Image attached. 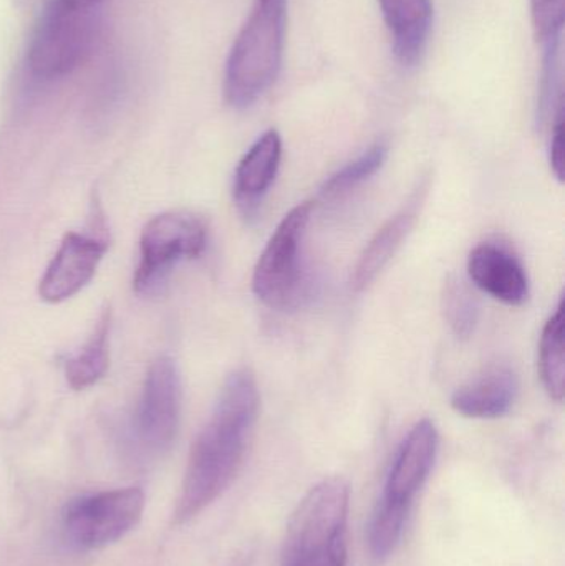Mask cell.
Listing matches in <instances>:
<instances>
[{
  "instance_id": "obj_1",
  "label": "cell",
  "mask_w": 565,
  "mask_h": 566,
  "mask_svg": "<svg viewBox=\"0 0 565 566\" xmlns=\"http://www.w3.org/2000/svg\"><path fill=\"white\" fill-rule=\"evenodd\" d=\"M258 381L249 369L229 375L205 428L189 452L176 524H186L215 504L234 482L258 422Z\"/></svg>"
},
{
  "instance_id": "obj_2",
  "label": "cell",
  "mask_w": 565,
  "mask_h": 566,
  "mask_svg": "<svg viewBox=\"0 0 565 566\" xmlns=\"http://www.w3.org/2000/svg\"><path fill=\"white\" fill-rule=\"evenodd\" d=\"M287 0H255L229 53L224 98L229 106L245 109L274 85L284 55Z\"/></svg>"
},
{
  "instance_id": "obj_3",
  "label": "cell",
  "mask_w": 565,
  "mask_h": 566,
  "mask_svg": "<svg viewBox=\"0 0 565 566\" xmlns=\"http://www.w3.org/2000/svg\"><path fill=\"white\" fill-rule=\"evenodd\" d=\"M103 9L43 0L27 46L25 65L39 82H53L79 69L95 50Z\"/></svg>"
},
{
  "instance_id": "obj_4",
  "label": "cell",
  "mask_w": 565,
  "mask_h": 566,
  "mask_svg": "<svg viewBox=\"0 0 565 566\" xmlns=\"http://www.w3.org/2000/svg\"><path fill=\"white\" fill-rule=\"evenodd\" d=\"M348 511L350 488L344 479L314 485L289 521L282 566H308L347 547Z\"/></svg>"
},
{
  "instance_id": "obj_5",
  "label": "cell",
  "mask_w": 565,
  "mask_h": 566,
  "mask_svg": "<svg viewBox=\"0 0 565 566\" xmlns=\"http://www.w3.org/2000/svg\"><path fill=\"white\" fill-rule=\"evenodd\" d=\"M312 205L302 202L279 222L252 274V292L265 306L279 312L294 310L307 298L304 239Z\"/></svg>"
},
{
  "instance_id": "obj_6",
  "label": "cell",
  "mask_w": 565,
  "mask_h": 566,
  "mask_svg": "<svg viewBox=\"0 0 565 566\" xmlns=\"http://www.w3.org/2000/svg\"><path fill=\"white\" fill-rule=\"evenodd\" d=\"M208 245V228L199 216L171 211L156 216L143 228L139 261L133 286L139 295L161 292L172 269L185 259H198Z\"/></svg>"
},
{
  "instance_id": "obj_7",
  "label": "cell",
  "mask_w": 565,
  "mask_h": 566,
  "mask_svg": "<svg viewBox=\"0 0 565 566\" xmlns=\"http://www.w3.org/2000/svg\"><path fill=\"white\" fill-rule=\"evenodd\" d=\"M145 494L139 489H116L82 495L66 504L63 532L75 547L100 551L122 541L139 524Z\"/></svg>"
},
{
  "instance_id": "obj_8",
  "label": "cell",
  "mask_w": 565,
  "mask_h": 566,
  "mask_svg": "<svg viewBox=\"0 0 565 566\" xmlns=\"http://www.w3.org/2000/svg\"><path fill=\"white\" fill-rule=\"evenodd\" d=\"M181 396L178 366L161 356L146 375L132 426L133 444L145 458H159L171 449L181 421Z\"/></svg>"
},
{
  "instance_id": "obj_9",
  "label": "cell",
  "mask_w": 565,
  "mask_h": 566,
  "mask_svg": "<svg viewBox=\"0 0 565 566\" xmlns=\"http://www.w3.org/2000/svg\"><path fill=\"white\" fill-rule=\"evenodd\" d=\"M92 222L93 231L90 234L69 232L63 238L39 283V295L43 302L60 303L72 298L96 274L109 248L105 219L98 206H95Z\"/></svg>"
},
{
  "instance_id": "obj_10",
  "label": "cell",
  "mask_w": 565,
  "mask_h": 566,
  "mask_svg": "<svg viewBox=\"0 0 565 566\" xmlns=\"http://www.w3.org/2000/svg\"><path fill=\"white\" fill-rule=\"evenodd\" d=\"M438 444L440 436L435 422L430 419L418 421L398 448L380 502L411 511L415 499L433 471Z\"/></svg>"
},
{
  "instance_id": "obj_11",
  "label": "cell",
  "mask_w": 565,
  "mask_h": 566,
  "mask_svg": "<svg viewBox=\"0 0 565 566\" xmlns=\"http://www.w3.org/2000/svg\"><path fill=\"white\" fill-rule=\"evenodd\" d=\"M468 275L478 289L504 305L521 306L530 298V277L523 262L496 242H483L471 251Z\"/></svg>"
},
{
  "instance_id": "obj_12",
  "label": "cell",
  "mask_w": 565,
  "mask_h": 566,
  "mask_svg": "<svg viewBox=\"0 0 565 566\" xmlns=\"http://www.w3.org/2000/svg\"><path fill=\"white\" fill-rule=\"evenodd\" d=\"M520 389V378L513 368L491 366L453 392L451 408L463 418H503L516 405Z\"/></svg>"
},
{
  "instance_id": "obj_13",
  "label": "cell",
  "mask_w": 565,
  "mask_h": 566,
  "mask_svg": "<svg viewBox=\"0 0 565 566\" xmlns=\"http://www.w3.org/2000/svg\"><path fill=\"white\" fill-rule=\"evenodd\" d=\"M282 161V138L275 129H269L255 139L248 149L234 172L236 205L239 211L251 218L258 211L262 199L278 178Z\"/></svg>"
},
{
  "instance_id": "obj_14",
  "label": "cell",
  "mask_w": 565,
  "mask_h": 566,
  "mask_svg": "<svg viewBox=\"0 0 565 566\" xmlns=\"http://www.w3.org/2000/svg\"><path fill=\"white\" fill-rule=\"evenodd\" d=\"M425 195H427V186H418L417 191L410 196L404 209L391 216L377 234L368 242L367 248L362 252L357 265H355L354 275H352V285L357 292L368 289L384 269L390 264L391 259L400 251L404 242L410 235L418 214H420L421 206H423Z\"/></svg>"
},
{
  "instance_id": "obj_15",
  "label": "cell",
  "mask_w": 565,
  "mask_h": 566,
  "mask_svg": "<svg viewBox=\"0 0 565 566\" xmlns=\"http://www.w3.org/2000/svg\"><path fill=\"white\" fill-rule=\"evenodd\" d=\"M395 56L405 66L420 62L433 29L431 0H378Z\"/></svg>"
},
{
  "instance_id": "obj_16",
  "label": "cell",
  "mask_w": 565,
  "mask_h": 566,
  "mask_svg": "<svg viewBox=\"0 0 565 566\" xmlns=\"http://www.w3.org/2000/svg\"><path fill=\"white\" fill-rule=\"evenodd\" d=\"M109 310H105L82 352L66 359L65 376L75 391L96 385L109 366Z\"/></svg>"
},
{
  "instance_id": "obj_17",
  "label": "cell",
  "mask_w": 565,
  "mask_h": 566,
  "mask_svg": "<svg viewBox=\"0 0 565 566\" xmlns=\"http://www.w3.org/2000/svg\"><path fill=\"white\" fill-rule=\"evenodd\" d=\"M540 375L544 389L554 401L564 399V302L547 319L540 342Z\"/></svg>"
},
{
  "instance_id": "obj_18",
  "label": "cell",
  "mask_w": 565,
  "mask_h": 566,
  "mask_svg": "<svg viewBox=\"0 0 565 566\" xmlns=\"http://www.w3.org/2000/svg\"><path fill=\"white\" fill-rule=\"evenodd\" d=\"M387 158L388 146L385 143H375L367 151L362 153L360 156L335 171L322 186L321 195L327 199L347 195L352 189L358 188L372 176L377 175L384 168Z\"/></svg>"
},
{
  "instance_id": "obj_19",
  "label": "cell",
  "mask_w": 565,
  "mask_h": 566,
  "mask_svg": "<svg viewBox=\"0 0 565 566\" xmlns=\"http://www.w3.org/2000/svg\"><path fill=\"white\" fill-rule=\"evenodd\" d=\"M410 511L378 501L368 527V547L377 562L387 560L397 551L407 527Z\"/></svg>"
},
{
  "instance_id": "obj_20",
  "label": "cell",
  "mask_w": 565,
  "mask_h": 566,
  "mask_svg": "<svg viewBox=\"0 0 565 566\" xmlns=\"http://www.w3.org/2000/svg\"><path fill=\"white\" fill-rule=\"evenodd\" d=\"M443 313L451 332L458 338L468 339L473 336L480 319V305L461 279L450 277L444 283Z\"/></svg>"
},
{
  "instance_id": "obj_21",
  "label": "cell",
  "mask_w": 565,
  "mask_h": 566,
  "mask_svg": "<svg viewBox=\"0 0 565 566\" xmlns=\"http://www.w3.org/2000/svg\"><path fill=\"white\" fill-rule=\"evenodd\" d=\"M534 32L543 49L563 45L564 0H530Z\"/></svg>"
},
{
  "instance_id": "obj_22",
  "label": "cell",
  "mask_w": 565,
  "mask_h": 566,
  "mask_svg": "<svg viewBox=\"0 0 565 566\" xmlns=\"http://www.w3.org/2000/svg\"><path fill=\"white\" fill-rule=\"evenodd\" d=\"M551 146H550V163L553 175L556 176L557 181H564V115H561L556 122L553 123V129H551Z\"/></svg>"
},
{
  "instance_id": "obj_23",
  "label": "cell",
  "mask_w": 565,
  "mask_h": 566,
  "mask_svg": "<svg viewBox=\"0 0 565 566\" xmlns=\"http://www.w3.org/2000/svg\"><path fill=\"white\" fill-rule=\"evenodd\" d=\"M347 547H344L328 555V557L322 558V560L315 562V564L308 566H347Z\"/></svg>"
},
{
  "instance_id": "obj_24",
  "label": "cell",
  "mask_w": 565,
  "mask_h": 566,
  "mask_svg": "<svg viewBox=\"0 0 565 566\" xmlns=\"http://www.w3.org/2000/svg\"><path fill=\"white\" fill-rule=\"evenodd\" d=\"M60 2L73 3V6L90 7V9H103L109 0H60Z\"/></svg>"
}]
</instances>
